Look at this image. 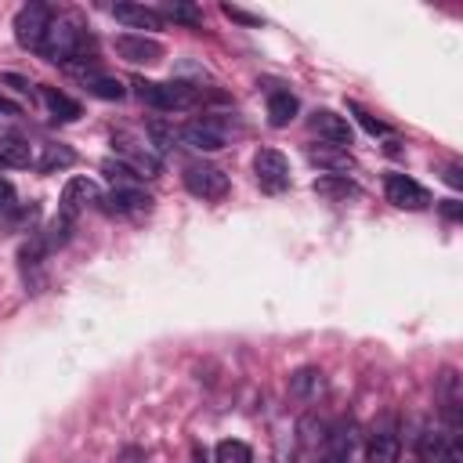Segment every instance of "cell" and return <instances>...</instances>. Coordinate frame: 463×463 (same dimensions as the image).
Listing matches in <instances>:
<instances>
[{
    "mask_svg": "<svg viewBox=\"0 0 463 463\" xmlns=\"http://www.w3.org/2000/svg\"><path fill=\"white\" fill-rule=\"evenodd\" d=\"M383 192H387V203H394L398 210H427L430 206V192L405 174H387Z\"/></svg>",
    "mask_w": 463,
    "mask_h": 463,
    "instance_id": "cell-5",
    "label": "cell"
},
{
    "mask_svg": "<svg viewBox=\"0 0 463 463\" xmlns=\"http://www.w3.org/2000/svg\"><path fill=\"white\" fill-rule=\"evenodd\" d=\"M329 463H347V459H344V456H333V459H329Z\"/></svg>",
    "mask_w": 463,
    "mask_h": 463,
    "instance_id": "cell-32",
    "label": "cell"
},
{
    "mask_svg": "<svg viewBox=\"0 0 463 463\" xmlns=\"http://www.w3.org/2000/svg\"><path fill=\"white\" fill-rule=\"evenodd\" d=\"M369 463H394L398 459V438L391 430H376L369 438Z\"/></svg>",
    "mask_w": 463,
    "mask_h": 463,
    "instance_id": "cell-17",
    "label": "cell"
},
{
    "mask_svg": "<svg viewBox=\"0 0 463 463\" xmlns=\"http://www.w3.org/2000/svg\"><path fill=\"white\" fill-rule=\"evenodd\" d=\"M148 134H152V141H156V148H159V152H170V148H174V141H177L174 127H166V123H159V119H152V123H148Z\"/></svg>",
    "mask_w": 463,
    "mask_h": 463,
    "instance_id": "cell-24",
    "label": "cell"
},
{
    "mask_svg": "<svg viewBox=\"0 0 463 463\" xmlns=\"http://www.w3.org/2000/svg\"><path fill=\"white\" fill-rule=\"evenodd\" d=\"M51 22H54V14H51L47 4H22L18 14H14V40L25 51H40L43 40H47Z\"/></svg>",
    "mask_w": 463,
    "mask_h": 463,
    "instance_id": "cell-2",
    "label": "cell"
},
{
    "mask_svg": "<svg viewBox=\"0 0 463 463\" xmlns=\"http://www.w3.org/2000/svg\"><path fill=\"white\" fill-rule=\"evenodd\" d=\"M101 203H105L109 213H119V217H141V213L152 210V195H145L141 188H127V184L101 195Z\"/></svg>",
    "mask_w": 463,
    "mask_h": 463,
    "instance_id": "cell-7",
    "label": "cell"
},
{
    "mask_svg": "<svg viewBox=\"0 0 463 463\" xmlns=\"http://www.w3.org/2000/svg\"><path fill=\"white\" fill-rule=\"evenodd\" d=\"M72 148H65V145H43V156L36 159V166L43 170V174H54V170H65V166H72Z\"/></svg>",
    "mask_w": 463,
    "mask_h": 463,
    "instance_id": "cell-19",
    "label": "cell"
},
{
    "mask_svg": "<svg viewBox=\"0 0 463 463\" xmlns=\"http://www.w3.org/2000/svg\"><path fill=\"white\" fill-rule=\"evenodd\" d=\"M307 123H311V130H315L318 137H326L329 145H336V148H347V145H351V123H347L340 112H333V109H315Z\"/></svg>",
    "mask_w": 463,
    "mask_h": 463,
    "instance_id": "cell-8",
    "label": "cell"
},
{
    "mask_svg": "<svg viewBox=\"0 0 463 463\" xmlns=\"http://www.w3.org/2000/svg\"><path fill=\"white\" fill-rule=\"evenodd\" d=\"M130 87H134V94L145 101V105H152V109H163V112H170V109H192V105H199L203 98H206V90L203 87H192V83H152V80H130Z\"/></svg>",
    "mask_w": 463,
    "mask_h": 463,
    "instance_id": "cell-1",
    "label": "cell"
},
{
    "mask_svg": "<svg viewBox=\"0 0 463 463\" xmlns=\"http://www.w3.org/2000/svg\"><path fill=\"white\" fill-rule=\"evenodd\" d=\"M83 87H87V94H94V98H105V101H119V98L127 94L119 80H112V76H101V72H87V76H83Z\"/></svg>",
    "mask_w": 463,
    "mask_h": 463,
    "instance_id": "cell-15",
    "label": "cell"
},
{
    "mask_svg": "<svg viewBox=\"0 0 463 463\" xmlns=\"http://www.w3.org/2000/svg\"><path fill=\"white\" fill-rule=\"evenodd\" d=\"M289 391H293L297 398H318V394L326 391V380H322L318 369H300V373L289 376Z\"/></svg>",
    "mask_w": 463,
    "mask_h": 463,
    "instance_id": "cell-16",
    "label": "cell"
},
{
    "mask_svg": "<svg viewBox=\"0 0 463 463\" xmlns=\"http://www.w3.org/2000/svg\"><path fill=\"white\" fill-rule=\"evenodd\" d=\"M69 232H72V217L58 213V217L47 224V232H40V242L47 246V253H54L58 246H65V242H69Z\"/></svg>",
    "mask_w": 463,
    "mask_h": 463,
    "instance_id": "cell-20",
    "label": "cell"
},
{
    "mask_svg": "<svg viewBox=\"0 0 463 463\" xmlns=\"http://www.w3.org/2000/svg\"><path fill=\"white\" fill-rule=\"evenodd\" d=\"M347 109L354 112V119H358V123H362V127H365L369 134H387V123H380L376 116H369V112H365L362 105H347Z\"/></svg>",
    "mask_w": 463,
    "mask_h": 463,
    "instance_id": "cell-25",
    "label": "cell"
},
{
    "mask_svg": "<svg viewBox=\"0 0 463 463\" xmlns=\"http://www.w3.org/2000/svg\"><path fill=\"white\" fill-rule=\"evenodd\" d=\"M112 18L130 29H163V14L145 4H112Z\"/></svg>",
    "mask_w": 463,
    "mask_h": 463,
    "instance_id": "cell-10",
    "label": "cell"
},
{
    "mask_svg": "<svg viewBox=\"0 0 463 463\" xmlns=\"http://www.w3.org/2000/svg\"><path fill=\"white\" fill-rule=\"evenodd\" d=\"M441 213H445L449 221H459V217H463V206H459L456 199H445V203H441Z\"/></svg>",
    "mask_w": 463,
    "mask_h": 463,
    "instance_id": "cell-29",
    "label": "cell"
},
{
    "mask_svg": "<svg viewBox=\"0 0 463 463\" xmlns=\"http://www.w3.org/2000/svg\"><path fill=\"white\" fill-rule=\"evenodd\" d=\"M29 163H33L29 141H22L14 134H0V166H29Z\"/></svg>",
    "mask_w": 463,
    "mask_h": 463,
    "instance_id": "cell-13",
    "label": "cell"
},
{
    "mask_svg": "<svg viewBox=\"0 0 463 463\" xmlns=\"http://www.w3.org/2000/svg\"><path fill=\"white\" fill-rule=\"evenodd\" d=\"M192 463H206V452L203 449H192Z\"/></svg>",
    "mask_w": 463,
    "mask_h": 463,
    "instance_id": "cell-31",
    "label": "cell"
},
{
    "mask_svg": "<svg viewBox=\"0 0 463 463\" xmlns=\"http://www.w3.org/2000/svg\"><path fill=\"white\" fill-rule=\"evenodd\" d=\"M253 177L271 195L275 192H286V184H289V163H286V156L275 152V148H260L253 156Z\"/></svg>",
    "mask_w": 463,
    "mask_h": 463,
    "instance_id": "cell-3",
    "label": "cell"
},
{
    "mask_svg": "<svg viewBox=\"0 0 463 463\" xmlns=\"http://www.w3.org/2000/svg\"><path fill=\"white\" fill-rule=\"evenodd\" d=\"M297 116V98L289 90H271L268 94V123L271 127H286Z\"/></svg>",
    "mask_w": 463,
    "mask_h": 463,
    "instance_id": "cell-14",
    "label": "cell"
},
{
    "mask_svg": "<svg viewBox=\"0 0 463 463\" xmlns=\"http://www.w3.org/2000/svg\"><path fill=\"white\" fill-rule=\"evenodd\" d=\"M116 54L130 65H152L163 58V43L152 36H137V33H123L116 36Z\"/></svg>",
    "mask_w": 463,
    "mask_h": 463,
    "instance_id": "cell-6",
    "label": "cell"
},
{
    "mask_svg": "<svg viewBox=\"0 0 463 463\" xmlns=\"http://www.w3.org/2000/svg\"><path fill=\"white\" fill-rule=\"evenodd\" d=\"M184 188L199 199H221L228 192V174L210 163H188L184 166Z\"/></svg>",
    "mask_w": 463,
    "mask_h": 463,
    "instance_id": "cell-4",
    "label": "cell"
},
{
    "mask_svg": "<svg viewBox=\"0 0 463 463\" xmlns=\"http://www.w3.org/2000/svg\"><path fill=\"white\" fill-rule=\"evenodd\" d=\"M14 206H18V199H14V184L0 177V213H11Z\"/></svg>",
    "mask_w": 463,
    "mask_h": 463,
    "instance_id": "cell-27",
    "label": "cell"
},
{
    "mask_svg": "<svg viewBox=\"0 0 463 463\" xmlns=\"http://www.w3.org/2000/svg\"><path fill=\"white\" fill-rule=\"evenodd\" d=\"M40 98H43V105H47V112L58 119V123H72V119H80V101H72L69 94H61V90H54V87H40Z\"/></svg>",
    "mask_w": 463,
    "mask_h": 463,
    "instance_id": "cell-12",
    "label": "cell"
},
{
    "mask_svg": "<svg viewBox=\"0 0 463 463\" xmlns=\"http://www.w3.org/2000/svg\"><path fill=\"white\" fill-rule=\"evenodd\" d=\"M177 137H181L184 145L199 148V152H217V148L224 145V134H221V130H217L210 119H199V123L181 127V130H177Z\"/></svg>",
    "mask_w": 463,
    "mask_h": 463,
    "instance_id": "cell-11",
    "label": "cell"
},
{
    "mask_svg": "<svg viewBox=\"0 0 463 463\" xmlns=\"http://www.w3.org/2000/svg\"><path fill=\"white\" fill-rule=\"evenodd\" d=\"M213 459H217V463H250V445L228 438V441H221V445L213 449Z\"/></svg>",
    "mask_w": 463,
    "mask_h": 463,
    "instance_id": "cell-22",
    "label": "cell"
},
{
    "mask_svg": "<svg viewBox=\"0 0 463 463\" xmlns=\"http://www.w3.org/2000/svg\"><path fill=\"white\" fill-rule=\"evenodd\" d=\"M163 14L174 18V22H184V25H199L203 22V11L192 7V4H181V0H166L163 4Z\"/></svg>",
    "mask_w": 463,
    "mask_h": 463,
    "instance_id": "cell-23",
    "label": "cell"
},
{
    "mask_svg": "<svg viewBox=\"0 0 463 463\" xmlns=\"http://www.w3.org/2000/svg\"><path fill=\"white\" fill-rule=\"evenodd\" d=\"M232 22H242V25H260V14H250V11H242V7H232V4H224L221 7Z\"/></svg>",
    "mask_w": 463,
    "mask_h": 463,
    "instance_id": "cell-26",
    "label": "cell"
},
{
    "mask_svg": "<svg viewBox=\"0 0 463 463\" xmlns=\"http://www.w3.org/2000/svg\"><path fill=\"white\" fill-rule=\"evenodd\" d=\"M4 83H11L14 90H22V94H29V98H33V83H29V80H22V76H14V72H7V76H4Z\"/></svg>",
    "mask_w": 463,
    "mask_h": 463,
    "instance_id": "cell-28",
    "label": "cell"
},
{
    "mask_svg": "<svg viewBox=\"0 0 463 463\" xmlns=\"http://www.w3.org/2000/svg\"><path fill=\"white\" fill-rule=\"evenodd\" d=\"M98 203H101L98 184H94L90 177H72V181L65 184V192H61V210H58V213H65V217H72V221H76V213H80V210L98 206Z\"/></svg>",
    "mask_w": 463,
    "mask_h": 463,
    "instance_id": "cell-9",
    "label": "cell"
},
{
    "mask_svg": "<svg viewBox=\"0 0 463 463\" xmlns=\"http://www.w3.org/2000/svg\"><path fill=\"white\" fill-rule=\"evenodd\" d=\"M445 181H449L452 188H463V174H459V166H456V163H449V166H445Z\"/></svg>",
    "mask_w": 463,
    "mask_h": 463,
    "instance_id": "cell-30",
    "label": "cell"
},
{
    "mask_svg": "<svg viewBox=\"0 0 463 463\" xmlns=\"http://www.w3.org/2000/svg\"><path fill=\"white\" fill-rule=\"evenodd\" d=\"M315 192H318V195H340V199H347V195H354L358 188H354L344 174H326V177L315 181Z\"/></svg>",
    "mask_w": 463,
    "mask_h": 463,
    "instance_id": "cell-21",
    "label": "cell"
},
{
    "mask_svg": "<svg viewBox=\"0 0 463 463\" xmlns=\"http://www.w3.org/2000/svg\"><path fill=\"white\" fill-rule=\"evenodd\" d=\"M307 159L318 163V166H333V170H351V156L347 148H336V145H318V148H307Z\"/></svg>",
    "mask_w": 463,
    "mask_h": 463,
    "instance_id": "cell-18",
    "label": "cell"
}]
</instances>
